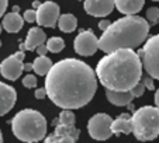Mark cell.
Here are the masks:
<instances>
[{
	"label": "cell",
	"mask_w": 159,
	"mask_h": 143,
	"mask_svg": "<svg viewBox=\"0 0 159 143\" xmlns=\"http://www.w3.org/2000/svg\"><path fill=\"white\" fill-rule=\"evenodd\" d=\"M47 95L62 110H78L92 101L97 90L96 72L79 59L57 62L45 76Z\"/></svg>",
	"instance_id": "6da1fadb"
},
{
	"label": "cell",
	"mask_w": 159,
	"mask_h": 143,
	"mask_svg": "<svg viewBox=\"0 0 159 143\" xmlns=\"http://www.w3.org/2000/svg\"><path fill=\"white\" fill-rule=\"evenodd\" d=\"M141 58L134 49H117L99 60L96 76L107 90L131 91L142 77Z\"/></svg>",
	"instance_id": "7a4b0ae2"
},
{
	"label": "cell",
	"mask_w": 159,
	"mask_h": 143,
	"mask_svg": "<svg viewBox=\"0 0 159 143\" xmlns=\"http://www.w3.org/2000/svg\"><path fill=\"white\" fill-rule=\"evenodd\" d=\"M149 23L139 15L118 18L99 38V49L110 54L117 49H134L147 41Z\"/></svg>",
	"instance_id": "3957f363"
},
{
	"label": "cell",
	"mask_w": 159,
	"mask_h": 143,
	"mask_svg": "<svg viewBox=\"0 0 159 143\" xmlns=\"http://www.w3.org/2000/svg\"><path fill=\"white\" fill-rule=\"evenodd\" d=\"M11 131L18 140L25 143L39 142L47 135V119L37 110H21L11 119Z\"/></svg>",
	"instance_id": "277c9868"
},
{
	"label": "cell",
	"mask_w": 159,
	"mask_h": 143,
	"mask_svg": "<svg viewBox=\"0 0 159 143\" xmlns=\"http://www.w3.org/2000/svg\"><path fill=\"white\" fill-rule=\"evenodd\" d=\"M132 133L141 142L153 140L159 136V108L145 105L131 116Z\"/></svg>",
	"instance_id": "5b68a950"
},
{
	"label": "cell",
	"mask_w": 159,
	"mask_h": 143,
	"mask_svg": "<svg viewBox=\"0 0 159 143\" xmlns=\"http://www.w3.org/2000/svg\"><path fill=\"white\" fill-rule=\"evenodd\" d=\"M54 125V133L45 137L44 143H76L79 140L80 131L75 126V114L70 110H63Z\"/></svg>",
	"instance_id": "8992f818"
},
{
	"label": "cell",
	"mask_w": 159,
	"mask_h": 143,
	"mask_svg": "<svg viewBox=\"0 0 159 143\" xmlns=\"http://www.w3.org/2000/svg\"><path fill=\"white\" fill-rule=\"evenodd\" d=\"M138 55L141 58L142 67L145 69L147 75L159 80V34L147 39Z\"/></svg>",
	"instance_id": "52a82bcc"
},
{
	"label": "cell",
	"mask_w": 159,
	"mask_h": 143,
	"mask_svg": "<svg viewBox=\"0 0 159 143\" xmlns=\"http://www.w3.org/2000/svg\"><path fill=\"white\" fill-rule=\"evenodd\" d=\"M111 124H113V119H111L110 115H107L104 112L96 114L87 122V132L94 140H102L103 142V140H107L113 135Z\"/></svg>",
	"instance_id": "ba28073f"
},
{
	"label": "cell",
	"mask_w": 159,
	"mask_h": 143,
	"mask_svg": "<svg viewBox=\"0 0 159 143\" xmlns=\"http://www.w3.org/2000/svg\"><path fill=\"white\" fill-rule=\"evenodd\" d=\"M24 58L25 55L23 51H18L17 54L6 58L3 62L0 63V73H2V76L11 81L17 80L21 76V73L24 72V63H23Z\"/></svg>",
	"instance_id": "9c48e42d"
},
{
	"label": "cell",
	"mask_w": 159,
	"mask_h": 143,
	"mask_svg": "<svg viewBox=\"0 0 159 143\" xmlns=\"http://www.w3.org/2000/svg\"><path fill=\"white\" fill-rule=\"evenodd\" d=\"M73 48H75L76 54H79L80 56H92L99 49V38L94 35L92 30L82 31L75 38Z\"/></svg>",
	"instance_id": "30bf717a"
},
{
	"label": "cell",
	"mask_w": 159,
	"mask_h": 143,
	"mask_svg": "<svg viewBox=\"0 0 159 143\" xmlns=\"http://www.w3.org/2000/svg\"><path fill=\"white\" fill-rule=\"evenodd\" d=\"M59 6L55 2H45L37 10V24L39 27L54 28L59 20Z\"/></svg>",
	"instance_id": "8fae6325"
},
{
	"label": "cell",
	"mask_w": 159,
	"mask_h": 143,
	"mask_svg": "<svg viewBox=\"0 0 159 143\" xmlns=\"http://www.w3.org/2000/svg\"><path fill=\"white\" fill-rule=\"evenodd\" d=\"M84 11L93 17H106L116 7L114 0H84Z\"/></svg>",
	"instance_id": "7c38bea8"
},
{
	"label": "cell",
	"mask_w": 159,
	"mask_h": 143,
	"mask_svg": "<svg viewBox=\"0 0 159 143\" xmlns=\"http://www.w3.org/2000/svg\"><path fill=\"white\" fill-rule=\"evenodd\" d=\"M16 101H17L16 89L0 81V116L10 112L13 110V107H14Z\"/></svg>",
	"instance_id": "4fadbf2b"
},
{
	"label": "cell",
	"mask_w": 159,
	"mask_h": 143,
	"mask_svg": "<svg viewBox=\"0 0 159 143\" xmlns=\"http://www.w3.org/2000/svg\"><path fill=\"white\" fill-rule=\"evenodd\" d=\"M3 28L10 34H16L23 28L24 25V18L18 14V11H11L3 15V21H2Z\"/></svg>",
	"instance_id": "5bb4252c"
},
{
	"label": "cell",
	"mask_w": 159,
	"mask_h": 143,
	"mask_svg": "<svg viewBox=\"0 0 159 143\" xmlns=\"http://www.w3.org/2000/svg\"><path fill=\"white\" fill-rule=\"evenodd\" d=\"M45 41H47V35L42 31V28L33 27V28H30V31L27 34V38H25V42H24L25 49L27 51H35L39 45L45 44Z\"/></svg>",
	"instance_id": "9a60e30c"
},
{
	"label": "cell",
	"mask_w": 159,
	"mask_h": 143,
	"mask_svg": "<svg viewBox=\"0 0 159 143\" xmlns=\"http://www.w3.org/2000/svg\"><path fill=\"white\" fill-rule=\"evenodd\" d=\"M116 7L125 15H135L144 7L145 0H114Z\"/></svg>",
	"instance_id": "2e32d148"
},
{
	"label": "cell",
	"mask_w": 159,
	"mask_h": 143,
	"mask_svg": "<svg viewBox=\"0 0 159 143\" xmlns=\"http://www.w3.org/2000/svg\"><path fill=\"white\" fill-rule=\"evenodd\" d=\"M106 95H107L108 101L111 104L117 105V107L129 105L132 100L135 98L131 91H113V90H107V89H106Z\"/></svg>",
	"instance_id": "e0dca14e"
},
{
	"label": "cell",
	"mask_w": 159,
	"mask_h": 143,
	"mask_svg": "<svg viewBox=\"0 0 159 143\" xmlns=\"http://www.w3.org/2000/svg\"><path fill=\"white\" fill-rule=\"evenodd\" d=\"M111 131H113V135L132 133L131 115H129V114H121L117 119L113 121V124H111Z\"/></svg>",
	"instance_id": "ac0fdd59"
},
{
	"label": "cell",
	"mask_w": 159,
	"mask_h": 143,
	"mask_svg": "<svg viewBox=\"0 0 159 143\" xmlns=\"http://www.w3.org/2000/svg\"><path fill=\"white\" fill-rule=\"evenodd\" d=\"M58 27L62 32H73L78 27V20L73 14H62L58 20Z\"/></svg>",
	"instance_id": "d6986e66"
},
{
	"label": "cell",
	"mask_w": 159,
	"mask_h": 143,
	"mask_svg": "<svg viewBox=\"0 0 159 143\" xmlns=\"http://www.w3.org/2000/svg\"><path fill=\"white\" fill-rule=\"evenodd\" d=\"M34 72H35L38 76H47L48 72L52 69L54 63L49 59L48 56H38L35 60H34Z\"/></svg>",
	"instance_id": "ffe728a7"
},
{
	"label": "cell",
	"mask_w": 159,
	"mask_h": 143,
	"mask_svg": "<svg viewBox=\"0 0 159 143\" xmlns=\"http://www.w3.org/2000/svg\"><path fill=\"white\" fill-rule=\"evenodd\" d=\"M47 48L52 54H59L65 48V42H63V39L61 37H52V38H49L47 41Z\"/></svg>",
	"instance_id": "44dd1931"
},
{
	"label": "cell",
	"mask_w": 159,
	"mask_h": 143,
	"mask_svg": "<svg viewBox=\"0 0 159 143\" xmlns=\"http://www.w3.org/2000/svg\"><path fill=\"white\" fill-rule=\"evenodd\" d=\"M147 20L151 24H156L159 21V9L158 7H149L147 10Z\"/></svg>",
	"instance_id": "7402d4cb"
},
{
	"label": "cell",
	"mask_w": 159,
	"mask_h": 143,
	"mask_svg": "<svg viewBox=\"0 0 159 143\" xmlns=\"http://www.w3.org/2000/svg\"><path fill=\"white\" fill-rule=\"evenodd\" d=\"M23 86L27 87V89H34L37 86V77L34 75H30L28 73L27 76L23 77Z\"/></svg>",
	"instance_id": "603a6c76"
},
{
	"label": "cell",
	"mask_w": 159,
	"mask_h": 143,
	"mask_svg": "<svg viewBox=\"0 0 159 143\" xmlns=\"http://www.w3.org/2000/svg\"><path fill=\"white\" fill-rule=\"evenodd\" d=\"M23 18L25 23H37V10H25Z\"/></svg>",
	"instance_id": "cb8c5ba5"
},
{
	"label": "cell",
	"mask_w": 159,
	"mask_h": 143,
	"mask_svg": "<svg viewBox=\"0 0 159 143\" xmlns=\"http://www.w3.org/2000/svg\"><path fill=\"white\" fill-rule=\"evenodd\" d=\"M141 83L145 86V89H148V90H155V84H153V79L149 75H147V76H142L141 77Z\"/></svg>",
	"instance_id": "d4e9b609"
},
{
	"label": "cell",
	"mask_w": 159,
	"mask_h": 143,
	"mask_svg": "<svg viewBox=\"0 0 159 143\" xmlns=\"http://www.w3.org/2000/svg\"><path fill=\"white\" fill-rule=\"evenodd\" d=\"M131 93L134 94V97H141V95L145 93V86L141 83V81H139V83L131 90Z\"/></svg>",
	"instance_id": "484cf974"
},
{
	"label": "cell",
	"mask_w": 159,
	"mask_h": 143,
	"mask_svg": "<svg viewBox=\"0 0 159 143\" xmlns=\"http://www.w3.org/2000/svg\"><path fill=\"white\" fill-rule=\"evenodd\" d=\"M35 51H37V54H38L39 56H47V52H48V48H47V45H45V44H42V45H39V46L37 48Z\"/></svg>",
	"instance_id": "4316f807"
},
{
	"label": "cell",
	"mask_w": 159,
	"mask_h": 143,
	"mask_svg": "<svg viewBox=\"0 0 159 143\" xmlns=\"http://www.w3.org/2000/svg\"><path fill=\"white\" fill-rule=\"evenodd\" d=\"M45 95H47V90H45V87H44V89H37L35 90V98L37 100L45 98Z\"/></svg>",
	"instance_id": "83f0119b"
},
{
	"label": "cell",
	"mask_w": 159,
	"mask_h": 143,
	"mask_svg": "<svg viewBox=\"0 0 159 143\" xmlns=\"http://www.w3.org/2000/svg\"><path fill=\"white\" fill-rule=\"evenodd\" d=\"M7 4H9V0H0V17H3L4 13H6Z\"/></svg>",
	"instance_id": "f1b7e54d"
},
{
	"label": "cell",
	"mask_w": 159,
	"mask_h": 143,
	"mask_svg": "<svg viewBox=\"0 0 159 143\" xmlns=\"http://www.w3.org/2000/svg\"><path fill=\"white\" fill-rule=\"evenodd\" d=\"M110 25H111V23H110L108 20H102V21L99 23V28L103 31V32H104V31L107 30V28L110 27Z\"/></svg>",
	"instance_id": "f546056e"
},
{
	"label": "cell",
	"mask_w": 159,
	"mask_h": 143,
	"mask_svg": "<svg viewBox=\"0 0 159 143\" xmlns=\"http://www.w3.org/2000/svg\"><path fill=\"white\" fill-rule=\"evenodd\" d=\"M31 70H34L33 63H24V72H31Z\"/></svg>",
	"instance_id": "4dcf8cb0"
},
{
	"label": "cell",
	"mask_w": 159,
	"mask_h": 143,
	"mask_svg": "<svg viewBox=\"0 0 159 143\" xmlns=\"http://www.w3.org/2000/svg\"><path fill=\"white\" fill-rule=\"evenodd\" d=\"M153 100H155V105L159 108V89L155 91V98H153Z\"/></svg>",
	"instance_id": "1f68e13d"
},
{
	"label": "cell",
	"mask_w": 159,
	"mask_h": 143,
	"mask_svg": "<svg viewBox=\"0 0 159 143\" xmlns=\"http://www.w3.org/2000/svg\"><path fill=\"white\" fill-rule=\"evenodd\" d=\"M39 6H41V2H38V0H34V2H33V9L34 10H38Z\"/></svg>",
	"instance_id": "d6a6232c"
},
{
	"label": "cell",
	"mask_w": 159,
	"mask_h": 143,
	"mask_svg": "<svg viewBox=\"0 0 159 143\" xmlns=\"http://www.w3.org/2000/svg\"><path fill=\"white\" fill-rule=\"evenodd\" d=\"M0 143H3V135H2V131H0Z\"/></svg>",
	"instance_id": "836d02e7"
},
{
	"label": "cell",
	"mask_w": 159,
	"mask_h": 143,
	"mask_svg": "<svg viewBox=\"0 0 159 143\" xmlns=\"http://www.w3.org/2000/svg\"><path fill=\"white\" fill-rule=\"evenodd\" d=\"M2 30H3V25H2V24H0V32H2Z\"/></svg>",
	"instance_id": "e575fe53"
},
{
	"label": "cell",
	"mask_w": 159,
	"mask_h": 143,
	"mask_svg": "<svg viewBox=\"0 0 159 143\" xmlns=\"http://www.w3.org/2000/svg\"><path fill=\"white\" fill-rule=\"evenodd\" d=\"M152 2H159V0H152Z\"/></svg>",
	"instance_id": "d590c367"
},
{
	"label": "cell",
	"mask_w": 159,
	"mask_h": 143,
	"mask_svg": "<svg viewBox=\"0 0 159 143\" xmlns=\"http://www.w3.org/2000/svg\"><path fill=\"white\" fill-rule=\"evenodd\" d=\"M0 46H2V41H0Z\"/></svg>",
	"instance_id": "8d00e7d4"
},
{
	"label": "cell",
	"mask_w": 159,
	"mask_h": 143,
	"mask_svg": "<svg viewBox=\"0 0 159 143\" xmlns=\"http://www.w3.org/2000/svg\"><path fill=\"white\" fill-rule=\"evenodd\" d=\"M83 2H84V0H83Z\"/></svg>",
	"instance_id": "74e56055"
}]
</instances>
